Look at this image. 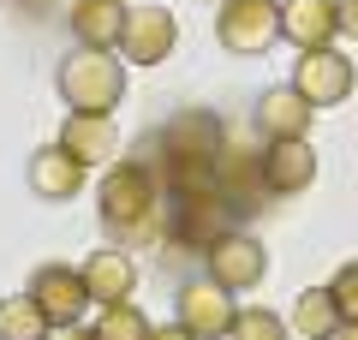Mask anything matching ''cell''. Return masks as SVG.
<instances>
[{
  "label": "cell",
  "mask_w": 358,
  "mask_h": 340,
  "mask_svg": "<svg viewBox=\"0 0 358 340\" xmlns=\"http://www.w3.org/2000/svg\"><path fill=\"white\" fill-rule=\"evenodd\" d=\"M162 179H155V167L143 162H108L102 173V191H96V215H102V227L114 233V239H143L155 221H162Z\"/></svg>",
  "instance_id": "6da1fadb"
},
{
  "label": "cell",
  "mask_w": 358,
  "mask_h": 340,
  "mask_svg": "<svg viewBox=\"0 0 358 340\" xmlns=\"http://www.w3.org/2000/svg\"><path fill=\"white\" fill-rule=\"evenodd\" d=\"M54 90L72 113H114L126 96V60L114 48H72L54 72Z\"/></svg>",
  "instance_id": "7a4b0ae2"
},
{
  "label": "cell",
  "mask_w": 358,
  "mask_h": 340,
  "mask_svg": "<svg viewBox=\"0 0 358 340\" xmlns=\"http://www.w3.org/2000/svg\"><path fill=\"white\" fill-rule=\"evenodd\" d=\"M215 42L227 54H263L268 42H281V0H221Z\"/></svg>",
  "instance_id": "3957f363"
},
{
  "label": "cell",
  "mask_w": 358,
  "mask_h": 340,
  "mask_svg": "<svg viewBox=\"0 0 358 340\" xmlns=\"http://www.w3.org/2000/svg\"><path fill=\"white\" fill-rule=\"evenodd\" d=\"M293 90L310 101V108H334V101H346L358 90V66L352 54H341L329 42V48H305L293 66Z\"/></svg>",
  "instance_id": "277c9868"
},
{
  "label": "cell",
  "mask_w": 358,
  "mask_h": 340,
  "mask_svg": "<svg viewBox=\"0 0 358 340\" xmlns=\"http://www.w3.org/2000/svg\"><path fill=\"white\" fill-rule=\"evenodd\" d=\"M233 311H239V299L227 287H215V281H185L173 292V323L185 334H197V340H227Z\"/></svg>",
  "instance_id": "5b68a950"
},
{
  "label": "cell",
  "mask_w": 358,
  "mask_h": 340,
  "mask_svg": "<svg viewBox=\"0 0 358 340\" xmlns=\"http://www.w3.org/2000/svg\"><path fill=\"white\" fill-rule=\"evenodd\" d=\"M203 269H209V281L215 287H227V292H251L257 281L268 275V251L251 239V233H221V239H209V257H203Z\"/></svg>",
  "instance_id": "8992f818"
},
{
  "label": "cell",
  "mask_w": 358,
  "mask_h": 340,
  "mask_svg": "<svg viewBox=\"0 0 358 340\" xmlns=\"http://www.w3.org/2000/svg\"><path fill=\"white\" fill-rule=\"evenodd\" d=\"M179 42V24L167 6H126V30H120V60L131 66H162Z\"/></svg>",
  "instance_id": "52a82bcc"
},
{
  "label": "cell",
  "mask_w": 358,
  "mask_h": 340,
  "mask_svg": "<svg viewBox=\"0 0 358 340\" xmlns=\"http://www.w3.org/2000/svg\"><path fill=\"white\" fill-rule=\"evenodd\" d=\"M24 292L36 299V311L48 316V328H60V323H84V311H90L84 275H78L72 263H42L36 275H30Z\"/></svg>",
  "instance_id": "ba28073f"
},
{
  "label": "cell",
  "mask_w": 358,
  "mask_h": 340,
  "mask_svg": "<svg viewBox=\"0 0 358 340\" xmlns=\"http://www.w3.org/2000/svg\"><path fill=\"white\" fill-rule=\"evenodd\" d=\"M310 120H317V108H310L305 96H299L293 84H275L257 96L251 108V126L263 143H281V138H310Z\"/></svg>",
  "instance_id": "9c48e42d"
},
{
  "label": "cell",
  "mask_w": 358,
  "mask_h": 340,
  "mask_svg": "<svg viewBox=\"0 0 358 340\" xmlns=\"http://www.w3.org/2000/svg\"><path fill=\"white\" fill-rule=\"evenodd\" d=\"M257 167H263V191L299 197V191L317 179V150H310L305 138H281V143H268V150L257 155Z\"/></svg>",
  "instance_id": "30bf717a"
},
{
  "label": "cell",
  "mask_w": 358,
  "mask_h": 340,
  "mask_svg": "<svg viewBox=\"0 0 358 340\" xmlns=\"http://www.w3.org/2000/svg\"><path fill=\"white\" fill-rule=\"evenodd\" d=\"M60 150L72 155V162H84V167H108V162L120 155V126H114V113H66Z\"/></svg>",
  "instance_id": "8fae6325"
},
{
  "label": "cell",
  "mask_w": 358,
  "mask_h": 340,
  "mask_svg": "<svg viewBox=\"0 0 358 340\" xmlns=\"http://www.w3.org/2000/svg\"><path fill=\"white\" fill-rule=\"evenodd\" d=\"M24 179H30V191H36V197H48V203H72L78 191H84V162H72L60 143H42V150L30 155Z\"/></svg>",
  "instance_id": "7c38bea8"
},
{
  "label": "cell",
  "mask_w": 358,
  "mask_h": 340,
  "mask_svg": "<svg viewBox=\"0 0 358 340\" xmlns=\"http://www.w3.org/2000/svg\"><path fill=\"white\" fill-rule=\"evenodd\" d=\"M66 24H72L78 48H120L126 0H72V6H66Z\"/></svg>",
  "instance_id": "4fadbf2b"
},
{
  "label": "cell",
  "mask_w": 358,
  "mask_h": 340,
  "mask_svg": "<svg viewBox=\"0 0 358 340\" xmlns=\"http://www.w3.org/2000/svg\"><path fill=\"white\" fill-rule=\"evenodd\" d=\"M84 292H90V304H120V299H131V287H138V263H131L126 251H90L84 257Z\"/></svg>",
  "instance_id": "5bb4252c"
},
{
  "label": "cell",
  "mask_w": 358,
  "mask_h": 340,
  "mask_svg": "<svg viewBox=\"0 0 358 340\" xmlns=\"http://www.w3.org/2000/svg\"><path fill=\"white\" fill-rule=\"evenodd\" d=\"M281 36L305 48H329L334 42V0H281Z\"/></svg>",
  "instance_id": "9a60e30c"
},
{
  "label": "cell",
  "mask_w": 358,
  "mask_h": 340,
  "mask_svg": "<svg viewBox=\"0 0 358 340\" xmlns=\"http://www.w3.org/2000/svg\"><path fill=\"white\" fill-rule=\"evenodd\" d=\"M287 328L305 340H329L334 328H341V311H334V292L329 287H305L293 299V316H287Z\"/></svg>",
  "instance_id": "2e32d148"
},
{
  "label": "cell",
  "mask_w": 358,
  "mask_h": 340,
  "mask_svg": "<svg viewBox=\"0 0 358 340\" xmlns=\"http://www.w3.org/2000/svg\"><path fill=\"white\" fill-rule=\"evenodd\" d=\"M0 340H48V316L36 311V299H30V292L0 299Z\"/></svg>",
  "instance_id": "e0dca14e"
},
{
  "label": "cell",
  "mask_w": 358,
  "mask_h": 340,
  "mask_svg": "<svg viewBox=\"0 0 358 340\" xmlns=\"http://www.w3.org/2000/svg\"><path fill=\"white\" fill-rule=\"evenodd\" d=\"M227 340H293V328H287L281 311H268V304H245V311H233Z\"/></svg>",
  "instance_id": "ac0fdd59"
},
{
  "label": "cell",
  "mask_w": 358,
  "mask_h": 340,
  "mask_svg": "<svg viewBox=\"0 0 358 340\" xmlns=\"http://www.w3.org/2000/svg\"><path fill=\"white\" fill-rule=\"evenodd\" d=\"M143 334H150V316H143L131 299L102 304V316H96V340H143Z\"/></svg>",
  "instance_id": "d6986e66"
},
{
  "label": "cell",
  "mask_w": 358,
  "mask_h": 340,
  "mask_svg": "<svg viewBox=\"0 0 358 340\" xmlns=\"http://www.w3.org/2000/svg\"><path fill=\"white\" fill-rule=\"evenodd\" d=\"M329 292H334V311H341V323H358V263H341V269H334Z\"/></svg>",
  "instance_id": "ffe728a7"
},
{
  "label": "cell",
  "mask_w": 358,
  "mask_h": 340,
  "mask_svg": "<svg viewBox=\"0 0 358 340\" xmlns=\"http://www.w3.org/2000/svg\"><path fill=\"white\" fill-rule=\"evenodd\" d=\"M334 30H346V42H358V0H334Z\"/></svg>",
  "instance_id": "44dd1931"
},
{
  "label": "cell",
  "mask_w": 358,
  "mask_h": 340,
  "mask_svg": "<svg viewBox=\"0 0 358 340\" xmlns=\"http://www.w3.org/2000/svg\"><path fill=\"white\" fill-rule=\"evenodd\" d=\"M48 340H96V328H84V323H60V328H48Z\"/></svg>",
  "instance_id": "7402d4cb"
},
{
  "label": "cell",
  "mask_w": 358,
  "mask_h": 340,
  "mask_svg": "<svg viewBox=\"0 0 358 340\" xmlns=\"http://www.w3.org/2000/svg\"><path fill=\"white\" fill-rule=\"evenodd\" d=\"M143 340H197V334H185V328H179V323H162V328L150 323V334H143Z\"/></svg>",
  "instance_id": "603a6c76"
},
{
  "label": "cell",
  "mask_w": 358,
  "mask_h": 340,
  "mask_svg": "<svg viewBox=\"0 0 358 340\" xmlns=\"http://www.w3.org/2000/svg\"><path fill=\"white\" fill-rule=\"evenodd\" d=\"M329 340H358V323H341V328H334Z\"/></svg>",
  "instance_id": "cb8c5ba5"
}]
</instances>
